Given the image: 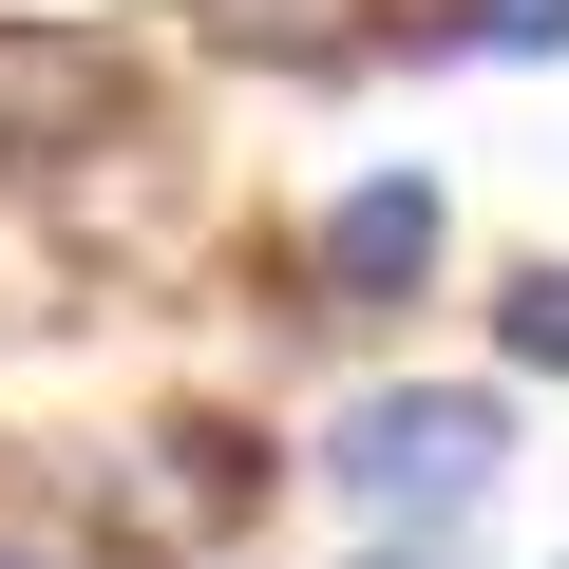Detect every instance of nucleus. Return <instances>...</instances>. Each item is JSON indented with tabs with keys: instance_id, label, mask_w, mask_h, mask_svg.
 Wrapping results in <instances>:
<instances>
[{
	"instance_id": "obj_6",
	"label": "nucleus",
	"mask_w": 569,
	"mask_h": 569,
	"mask_svg": "<svg viewBox=\"0 0 569 569\" xmlns=\"http://www.w3.org/2000/svg\"><path fill=\"white\" fill-rule=\"evenodd\" d=\"M456 58H569V0H456Z\"/></svg>"
},
{
	"instance_id": "obj_8",
	"label": "nucleus",
	"mask_w": 569,
	"mask_h": 569,
	"mask_svg": "<svg viewBox=\"0 0 569 569\" xmlns=\"http://www.w3.org/2000/svg\"><path fill=\"white\" fill-rule=\"evenodd\" d=\"M0 569H77V550H39V531H0Z\"/></svg>"
},
{
	"instance_id": "obj_5",
	"label": "nucleus",
	"mask_w": 569,
	"mask_h": 569,
	"mask_svg": "<svg viewBox=\"0 0 569 569\" xmlns=\"http://www.w3.org/2000/svg\"><path fill=\"white\" fill-rule=\"evenodd\" d=\"M493 361L512 380H569V266H512L493 284Z\"/></svg>"
},
{
	"instance_id": "obj_3",
	"label": "nucleus",
	"mask_w": 569,
	"mask_h": 569,
	"mask_svg": "<svg viewBox=\"0 0 569 569\" xmlns=\"http://www.w3.org/2000/svg\"><path fill=\"white\" fill-rule=\"evenodd\" d=\"M456 266V209H437V171H361V190H323L305 228H284V323H323V342H380L418 284Z\"/></svg>"
},
{
	"instance_id": "obj_4",
	"label": "nucleus",
	"mask_w": 569,
	"mask_h": 569,
	"mask_svg": "<svg viewBox=\"0 0 569 569\" xmlns=\"http://www.w3.org/2000/svg\"><path fill=\"white\" fill-rule=\"evenodd\" d=\"M190 39L247 77H361L380 58V0H190Z\"/></svg>"
},
{
	"instance_id": "obj_1",
	"label": "nucleus",
	"mask_w": 569,
	"mask_h": 569,
	"mask_svg": "<svg viewBox=\"0 0 569 569\" xmlns=\"http://www.w3.org/2000/svg\"><path fill=\"white\" fill-rule=\"evenodd\" d=\"M266 493H284V456H266L247 418L171 399V418H133V437L77 475V569H209L228 531H266Z\"/></svg>"
},
{
	"instance_id": "obj_2",
	"label": "nucleus",
	"mask_w": 569,
	"mask_h": 569,
	"mask_svg": "<svg viewBox=\"0 0 569 569\" xmlns=\"http://www.w3.org/2000/svg\"><path fill=\"white\" fill-rule=\"evenodd\" d=\"M493 475H512V399L493 380H361L323 418V493L361 531H475Z\"/></svg>"
},
{
	"instance_id": "obj_7",
	"label": "nucleus",
	"mask_w": 569,
	"mask_h": 569,
	"mask_svg": "<svg viewBox=\"0 0 569 569\" xmlns=\"http://www.w3.org/2000/svg\"><path fill=\"white\" fill-rule=\"evenodd\" d=\"M361 569H475V531H361Z\"/></svg>"
}]
</instances>
